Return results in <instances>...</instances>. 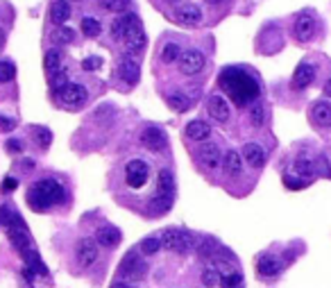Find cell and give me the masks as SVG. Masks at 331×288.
<instances>
[{"label": "cell", "mask_w": 331, "mask_h": 288, "mask_svg": "<svg viewBox=\"0 0 331 288\" xmlns=\"http://www.w3.org/2000/svg\"><path fill=\"white\" fill-rule=\"evenodd\" d=\"M220 86L236 104H250L259 98V84L254 78L238 68H225L220 75Z\"/></svg>", "instance_id": "1"}, {"label": "cell", "mask_w": 331, "mask_h": 288, "mask_svg": "<svg viewBox=\"0 0 331 288\" xmlns=\"http://www.w3.org/2000/svg\"><path fill=\"white\" fill-rule=\"evenodd\" d=\"M64 200V186L57 180H41L27 190V204L34 211H45L48 206Z\"/></svg>", "instance_id": "2"}, {"label": "cell", "mask_w": 331, "mask_h": 288, "mask_svg": "<svg viewBox=\"0 0 331 288\" xmlns=\"http://www.w3.org/2000/svg\"><path fill=\"white\" fill-rule=\"evenodd\" d=\"M125 48L129 52L139 54L145 50V44H148V36H145L143 23H141L139 14H127V32H125Z\"/></svg>", "instance_id": "3"}, {"label": "cell", "mask_w": 331, "mask_h": 288, "mask_svg": "<svg viewBox=\"0 0 331 288\" xmlns=\"http://www.w3.org/2000/svg\"><path fill=\"white\" fill-rule=\"evenodd\" d=\"M118 272L123 274L127 282H141V279H145V274H148V264L141 259V254L127 252L118 266Z\"/></svg>", "instance_id": "4"}, {"label": "cell", "mask_w": 331, "mask_h": 288, "mask_svg": "<svg viewBox=\"0 0 331 288\" xmlns=\"http://www.w3.org/2000/svg\"><path fill=\"white\" fill-rule=\"evenodd\" d=\"M7 236H9L11 245H14V248L18 250L20 254H23L25 250H30V245H32L30 230H27V225L23 222V218H20L18 214L11 216L9 225H7Z\"/></svg>", "instance_id": "5"}, {"label": "cell", "mask_w": 331, "mask_h": 288, "mask_svg": "<svg viewBox=\"0 0 331 288\" xmlns=\"http://www.w3.org/2000/svg\"><path fill=\"white\" fill-rule=\"evenodd\" d=\"M148 172H150V168L143 159H132L125 166V180H127V184L132 188H141L148 182Z\"/></svg>", "instance_id": "6"}, {"label": "cell", "mask_w": 331, "mask_h": 288, "mask_svg": "<svg viewBox=\"0 0 331 288\" xmlns=\"http://www.w3.org/2000/svg\"><path fill=\"white\" fill-rule=\"evenodd\" d=\"M141 143L150 152H161L166 148V143H168V136H166L161 127H145L141 132Z\"/></svg>", "instance_id": "7"}, {"label": "cell", "mask_w": 331, "mask_h": 288, "mask_svg": "<svg viewBox=\"0 0 331 288\" xmlns=\"http://www.w3.org/2000/svg\"><path fill=\"white\" fill-rule=\"evenodd\" d=\"M204 54L200 52V50H186V52H182V57H179V70H182L184 75H198L200 70L204 68Z\"/></svg>", "instance_id": "8"}, {"label": "cell", "mask_w": 331, "mask_h": 288, "mask_svg": "<svg viewBox=\"0 0 331 288\" xmlns=\"http://www.w3.org/2000/svg\"><path fill=\"white\" fill-rule=\"evenodd\" d=\"M116 73H118V78L123 80L125 84L134 86V84H139V80H141V66H139V62H136V59L123 57L118 62V68H116Z\"/></svg>", "instance_id": "9"}, {"label": "cell", "mask_w": 331, "mask_h": 288, "mask_svg": "<svg viewBox=\"0 0 331 288\" xmlns=\"http://www.w3.org/2000/svg\"><path fill=\"white\" fill-rule=\"evenodd\" d=\"M75 254H77V264L82 268H89L91 264H95V259H98V243H95V238H82L77 243Z\"/></svg>", "instance_id": "10"}, {"label": "cell", "mask_w": 331, "mask_h": 288, "mask_svg": "<svg viewBox=\"0 0 331 288\" xmlns=\"http://www.w3.org/2000/svg\"><path fill=\"white\" fill-rule=\"evenodd\" d=\"M86 98H89V91H86L84 84H68L64 91L59 93V100L68 107H79V104H84Z\"/></svg>", "instance_id": "11"}, {"label": "cell", "mask_w": 331, "mask_h": 288, "mask_svg": "<svg viewBox=\"0 0 331 288\" xmlns=\"http://www.w3.org/2000/svg\"><path fill=\"white\" fill-rule=\"evenodd\" d=\"M207 109H209V116H211L213 120H218V122L229 120V116H232L227 100H225L220 93H213L211 98L207 100Z\"/></svg>", "instance_id": "12"}, {"label": "cell", "mask_w": 331, "mask_h": 288, "mask_svg": "<svg viewBox=\"0 0 331 288\" xmlns=\"http://www.w3.org/2000/svg\"><path fill=\"white\" fill-rule=\"evenodd\" d=\"M200 162H202L209 170H213V168L223 166V152H220V148H218L216 143H202V146H200Z\"/></svg>", "instance_id": "13"}, {"label": "cell", "mask_w": 331, "mask_h": 288, "mask_svg": "<svg viewBox=\"0 0 331 288\" xmlns=\"http://www.w3.org/2000/svg\"><path fill=\"white\" fill-rule=\"evenodd\" d=\"M175 18H177V23L186 25V28H195V25L202 23V10L198 5H182L175 12Z\"/></svg>", "instance_id": "14"}, {"label": "cell", "mask_w": 331, "mask_h": 288, "mask_svg": "<svg viewBox=\"0 0 331 288\" xmlns=\"http://www.w3.org/2000/svg\"><path fill=\"white\" fill-rule=\"evenodd\" d=\"M293 30H295V36L300 41H311L313 34H316V18L309 16V14L297 16L295 28H293Z\"/></svg>", "instance_id": "15"}, {"label": "cell", "mask_w": 331, "mask_h": 288, "mask_svg": "<svg viewBox=\"0 0 331 288\" xmlns=\"http://www.w3.org/2000/svg\"><path fill=\"white\" fill-rule=\"evenodd\" d=\"M123 240V236H120V232L116 230V227L111 225H102L98 232H95V243L102 245V248H116V245Z\"/></svg>", "instance_id": "16"}, {"label": "cell", "mask_w": 331, "mask_h": 288, "mask_svg": "<svg viewBox=\"0 0 331 288\" xmlns=\"http://www.w3.org/2000/svg\"><path fill=\"white\" fill-rule=\"evenodd\" d=\"M243 159H245L252 168H261L263 164H266V152H263V148L259 146V143H245V148H243Z\"/></svg>", "instance_id": "17"}, {"label": "cell", "mask_w": 331, "mask_h": 288, "mask_svg": "<svg viewBox=\"0 0 331 288\" xmlns=\"http://www.w3.org/2000/svg\"><path fill=\"white\" fill-rule=\"evenodd\" d=\"M313 80H316V68H313L311 64H300L297 70L293 73V86L295 88H307Z\"/></svg>", "instance_id": "18"}, {"label": "cell", "mask_w": 331, "mask_h": 288, "mask_svg": "<svg viewBox=\"0 0 331 288\" xmlns=\"http://www.w3.org/2000/svg\"><path fill=\"white\" fill-rule=\"evenodd\" d=\"M257 270L261 277H277L279 270H282V266H279V261L275 259V256H270V254H261L257 261Z\"/></svg>", "instance_id": "19"}, {"label": "cell", "mask_w": 331, "mask_h": 288, "mask_svg": "<svg viewBox=\"0 0 331 288\" xmlns=\"http://www.w3.org/2000/svg\"><path fill=\"white\" fill-rule=\"evenodd\" d=\"M223 168H225V172H227L229 177L241 175V170H243V154H238L236 150L225 152V156H223Z\"/></svg>", "instance_id": "20"}, {"label": "cell", "mask_w": 331, "mask_h": 288, "mask_svg": "<svg viewBox=\"0 0 331 288\" xmlns=\"http://www.w3.org/2000/svg\"><path fill=\"white\" fill-rule=\"evenodd\" d=\"M209 134H211V127H209L207 120H191L186 125V136L193 138V141H204V138H209Z\"/></svg>", "instance_id": "21"}, {"label": "cell", "mask_w": 331, "mask_h": 288, "mask_svg": "<svg viewBox=\"0 0 331 288\" xmlns=\"http://www.w3.org/2000/svg\"><path fill=\"white\" fill-rule=\"evenodd\" d=\"M23 259H25V264H27V268H30L32 272L41 274V277H48V268H45V264L41 261V256H39V252H36V250H32V248L25 250Z\"/></svg>", "instance_id": "22"}, {"label": "cell", "mask_w": 331, "mask_h": 288, "mask_svg": "<svg viewBox=\"0 0 331 288\" xmlns=\"http://www.w3.org/2000/svg\"><path fill=\"white\" fill-rule=\"evenodd\" d=\"M70 18V5L68 0H57L52 7H50V20L54 25H64Z\"/></svg>", "instance_id": "23"}, {"label": "cell", "mask_w": 331, "mask_h": 288, "mask_svg": "<svg viewBox=\"0 0 331 288\" xmlns=\"http://www.w3.org/2000/svg\"><path fill=\"white\" fill-rule=\"evenodd\" d=\"M218 250H220V245H218V240L213 238V236H204L202 240H198V245H195V252H198L200 259H211V256H216Z\"/></svg>", "instance_id": "24"}, {"label": "cell", "mask_w": 331, "mask_h": 288, "mask_svg": "<svg viewBox=\"0 0 331 288\" xmlns=\"http://www.w3.org/2000/svg\"><path fill=\"white\" fill-rule=\"evenodd\" d=\"M166 102H168V107L173 109V112H179V114L191 109V98L184 96L182 91H170L168 96H166Z\"/></svg>", "instance_id": "25"}, {"label": "cell", "mask_w": 331, "mask_h": 288, "mask_svg": "<svg viewBox=\"0 0 331 288\" xmlns=\"http://www.w3.org/2000/svg\"><path fill=\"white\" fill-rule=\"evenodd\" d=\"M157 193L175 198V177L170 170H159L157 175Z\"/></svg>", "instance_id": "26"}, {"label": "cell", "mask_w": 331, "mask_h": 288, "mask_svg": "<svg viewBox=\"0 0 331 288\" xmlns=\"http://www.w3.org/2000/svg\"><path fill=\"white\" fill-rule=\"evenodd\" d=\"M313 120H316L318 125L329 127L331 125V104L325 102V100L313 104Z\"/></svg>", "instance_id": "27"}, {"label": "cell", "mask_w": 331, "mask_h": 288, "mask_svg": "<svg viewBox=\"0 0 331 288\" xmlns=\"http://www.w3.org/2000/svg\"><path fill=\"white\" fill-rule=\"evenodd\" d=\"M173 206V196H161V193H154V198L150 200V209L154 214H163Z\"/></svg>", "instance_id": "28"}, {"label": "cell", "mask_w": 331, "mask_h": 288, "mask_svg": "<svg viewBox=\"0 0 331 288\" xmlns=\"http://www.w3.org/2000/svg\"><path fill=\"white\" fill-rule=\"evenodd\" d=\"M198 245V238H195V234H191V232H182L179 230V238H177V248H175V252H188L191 248H195Z\"/></svg>", "instance_id": "29"}, {"label": "cell", "mask_w": 331, "mask_h": 288, "mask_svg": "<svg viewBox=\"0 0 331 288\" xmlns=\"http://www.w3.org/2000/svg\"><path fill=\"white\" fill-rule=\"evenodd\" d=\"M179 57H182V48H179L177 44H166L161 50V62L163 64H175L179 62Z\"/></svg>", "instance_id": "30"}, {"label": "cell", "mask_w": 331, "mask_h": 288, "mask_svg": "<svg viewBox=\"0 0 331 288\" xmlns=\"http://www.w3.org/2000/svg\"><path fill=\"white\" fill-rule=\"evenodd\" d=\"M59 64H61V54L59 50H48L43 54V68L50 70V73H57L59 70Z\"/></svg>", "instance_id": "31"}, {"label": "cell", "mask_w": 331, "mask_h": 288, "mask_svg": "<svg viewBox=\"0 0 331 288\" xmlns=\"http://www.w3.org/2000/svg\"><path fill=\"white\" fill-rule=\"evenodd\" d=\"M100 32H102V28H100L98 18H93V16H84L82 18V34L84 36H98Z\"/></svg>", "instance_id": "32"}, {"label": "cell", "mask_w": 331, "mask_h": 288, "mask_svg": "<svg viewBox=\"0 0 331 288\" xmlns=\"http://www.w3.org/2000/svg\"><path fill=\"white\" fill-rule=\"evenodd\" d=\"M125 32H127V14L118 16V18L111 23V36L116 41H123L125 39Z\"/></svg>", "instance_id": "33"}, {"label": "cell", "mask_w": 331, "mask_h": 288, "mask_svg": "<svg viewBox=\"0 0 331 288\" xmlns=\"http://www.w3.org/2000/svg\"><path fill=\"white\" fill-rule=\"evenodd\" d=\"M141 252L145 254V256H150V254H157L159 250H161V238H157V236H148V238L141 240Z\"/></svg>", "instance_id": "34"}, {"label": "cell", "mask_w": 331, "mask_h": 288, "mask_svg": "<svg viewBox=\"0 0 331 288\" xmlns=\"http://www.w3.org/2000/svg\"><path fill=\"white\" fill-rule=\"evenodd\" d=\"M177 238H179V230H166L161 234V248L175 252V248H177Z\"/></svg>", "instance_id": "35"}, {"label": "cell", "mask_w": 331, "mask_h": 288, "mask_svg": "<svg viewBox=\"0 0 331 288\" xmlns=\"http://www.w3.org/2000/svg\"><path fill=\"white\" fill-rule=\"evenodd\" d=\"M243 284V274L238 272V270H234V272H227L220 277V288H238Z\"/></svg>", "instance_id": "36"}, {"label": "cell", "mask_w": 331, "mask_h": 288, "mask_svg": "<svg viewBox=\"0 0 331 288\" xmlns=\"http://www.w3.org/2000/svg\"><path fill=\"white\" fill-rule=\"evenodd\" d=\"M34 141H36V146H41V148H48L50 143H52V132H50L48 127H34Z\"/></svg>", "instance_id": "37"}, {"label": "cell", "mask_w": 331, "mask_h": 288, "mask_svg": "<svg viewBox=\"0 0 331 288\" xmlns=\"http://www.w3.org/2000/svg\"><path fill=\"white\" fill-rule=\"evenodd\" d=\"M50 84H52V91L59 96V93L70 84V82H68V75H66V70H57V73L52 75V82H50Z\"/></svg>", "instance_id": "38"}, {"label": "cell", "mask_w": 331, "mask_h": 288, "mask_svg": "<svg viewBox=\"0 0 331 288\" xmlns=\"http://www.w3.org/2000/svg\"><path fill=\"white\" fill-rule=\"evenodd\" d=\"M295 172L300 177H304V180H309V177L316 172V166H313L309 159H297V162H295Z\"/></svg>", "instance_id": "39"}, {"label": "cell", "mask_w": 331, "mask_h": 288, "mask_svg": "<svg viewBox=\"0 0 331 288\" xmlns=\"http://www.w3.org/2000/svg\"><path fill=\"white\" fill-rule=\"evenodd\" d=\"M102 7L107 12H114V14H123L129 7V0H102Z\"/></svg>", "instance_id": "40"}, {"label": "cell", "mask_w": 331, "mask_h": 288, "mask_svg": "<svg viewBox=\"0 0 331 288\" xmlns=\"http://www.w3.org/2000/svg\"><path fill=\"white\" fill-rule=\"evenodd\" d=\"M16 78V68L11 62H0V84L11 82Z\"/></svg>", "instance_id": "41"}, {"label": "cell", "mask_w": 331, "mask_h": 288, "mask_svg": "<svg viewBox=\"0 0 331 288\" xmlns=\"http://www.w3.org/2000/svg\"><path fill=\"white\" fill-rule=\"evenodd\" d=\"M202 284H204V286H209V288L218 286V284H220V272H218L216 268H207L202 272Z\"/></svg>", "instance_id": "42"}, {"label": "cell", "mask_w": 331, "mask_h": 288, "mask_svg": "<svg viewBox=\"0 0 331 288\" xmlns=\"http://www.w3.org/2000/svg\"><path fill=\"white\" fill-rule=\"evenodd\" d=\"M73 36H75V32L70 28H59L57 32H54L52 39L57 41V44H70V41H73Z\"/></svg>", "instance_id": "43"}, {"label": "cell", "mask_w": 331, "mask_h": 288, "mask_svg": "<svg viewBox=\"0 0 331 288\" xmlns=\"http://www.w3.org/2000/svg\"><path fill=\"white\" fill-rule=\"evenodd\" d=\"M284 184H286V188H304V186H309V180H304V177H291L286 175L284 177Z\"/></svg>", "instance_id": "44"}, {"label": "cell", "mask_w": 331, "mask_h": 288, "mask_svg": "<svg viewBox=\"0 0 331 288\" xmlns=\"http://www.w3.org/2000/svg\"><path fill=\"white\" fill-rule=\"evenodd\" d=\"M100 66H102V59L100 57H86V59H82V68L89 73V70H98Z\"/></svg>", "instance_id": "45"}, {"label": "cell", "mask_w": 331, "mask_h": 288, "mask_svg": "<svg viewBox=\"0 0 331 288\" xmlns=\"http://www.w3.org/2000/svg\"><path fill=\"white\" fill-rule=\"evenodd\" d=\"M250 118H252V122L257 127L261 125V122H263V107H261V104H254V107L250 109Z\"/></svg>", "instance_id": "46"}, {"label": "cell", "mask_w": 331, "mask_h": 288, "mask_svg": "<svg viewBox=\"0 0 331 288\" xmlns=\"http://www.w3.org/2000/svg\"><path fill=\"white\" fill-rule=\"evenodd\" d=\"M14 188H18V180L16 177H5V182H2V193H11Z\"/></svg>", "instance_id": "47"}, {"label": "cell", "mask_w": 331, "mask_h": 288, "mask_svg": "<svg viewBox=\"0 0 331 288\" xmlns=\"http://www.w3.org/2000/svg\"><path fill=\"white\" fill-rule=\"evenodd\" d=\"M14 127H16V120H14V118L0 116V130H2V132H11Z\"/></svg>", "instance_id": "48"}, {"label": "cell", "mask_w": 331, "mask_h": 288, "mask_svg": "<svg viewBox=\"0 0 331 288\" xmlns=\"http://www.w3.org/2000/svg\"><path fill=\"white\" fill-rule=\"evenodd\" d=\"M11 216H14V214H11V209H9V206H0V225H9V220H11Z\"/></svg>", "instance_id": "49"}, {"label": "cell", "mask_w": 331, "mask_h": 288, "mask_svg": "<svg viewBox=\"0 0 331 288\" xmlns=\"http://www.w3.org/2000/svg\"><path fill=\"white\" fill-rule=\"evenodd\" d=\"M5 146H7V152H11V154H14V152H20V150H23V143H20L18 138H9Z\"/></svg>", "instance_id": "50"}, {"label": "cell", "mask_w": 331, "mask_h": 288, "mask_svg": "<svg viewBox=\"0 0 331 288\" xmlns=\"http://www.w3.org/2000/svg\"><path fill=\"white\" fill-rule=\"evenodd\" d=\"M325 93H327V98H331V80H327V84H325Z\"/></svg>", "instance_id": "51"}, {"label": "cell", "mask_w": 331, "mask_h": 288, "mask_svg": "<svg viewBox=\"0 0 331 288\" xmlns=\"http://www.w3.org/2000/svg\"><path fill=\"white\" fill-rule=\"evenodd\" d=\"M32 164H34L32 159H25V162H23V168H25V170H32Z\"/></svg>", "instance_id": "52"}, {"label": "cell", "mask_w": 331, "mask_h": 288, "mask_svg": "<svg viewBox=\"0 0 331 288\" xmlns=\"http://www.w3.org/2000/svg\"><path fill=\"white\" fill-rule=\"evenodd\" d=\"M111 288H132V286H127V284H123V282H116V284H111Z\"/></svg>", "instance_id": "53"}, {"label": "cell", "mask_w": 331, "mask_h": 288, "mask_svg": "<svg viewBox=\"0 0 331 288\" xmlns=\"http://www.w3.org/2000/svg\"><path fill=\"white\" fill-rule=\"evenodd\" d=\"M2 46H5V32L0 30V48H2Z\"/></svg>", "instance_id": "54"}, {"label": "cell", "mask_w": 331, "mask_h": 288, "mask_svg": "<svg viewBox=\"0 0 331 288\" xmlns=\"http://www.w3.org/2000/svg\"><path fill=\"white\" fill-rule=\"evenodd\" d=\"M75 2H82V0H75Z\"/></svg>", "instance_id": "55"}, {"label": "cell", "mask_w": 331, "mask_h": 288, "mask_svg": "<svg viewBox=\"0 0 331 288\" xmlns=\"http://www.w3.org/2000/svg\"><path fill=\"white\" fill-rule=\"evenodd\" d=\"M238 288H241V286H238Z\"/></svg>", "instance_id": "56"}]
</instances>
